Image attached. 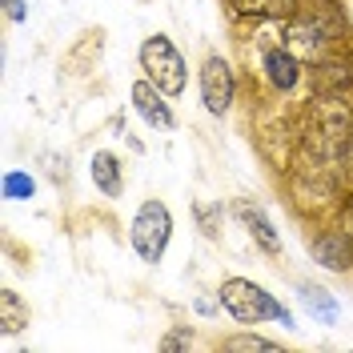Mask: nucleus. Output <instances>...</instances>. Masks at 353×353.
I'll use <instances>...</instances> for the list:
<instances>
[{"mask_svg": "<svg viewBox=\"0 0 353 353\" xmlns=\"http://www.w3.org/2000/svg\"><path fill=\"white\" fill-rule=\"evenodd\" d=\"M173 241V209L161 197H149L137 205V213L129 221V245L137 253V261L145 265H161Z\"/></svg>", "mask_w": 353, "mask_h": 353, "instance_id": "obj_4", "label": "nucleus"}, {"mask_svg": "<svg viewBox=\"0 0 353 353\" xmlns=\"http://www.w3.org/2000/svg\"><path fill=\"white\" fill-rule=\"evenodd\" d=\"M88 181H92V189L105 201H117L125 193V161L112 149H97L88 157Z\"/></svg>", "mask_w": 353, "mask_h": 353, "instance_id": "obj_11", "label": "nucleus"}, {"mask_svg": "<svg viewBox=\"0 0 353 353\" xmlns=\"http://www.w3.org/2000/svg\"><path fill=\"white\" fill-rule=\"evenodd\" d=\"M0 197L4 201H32L37 197V176L28 169H8L0 176Z\"/></svg>", "mask_w": 353, "mask_h": 353, "instance_id": "obj_16", "label": "nucleus"}, {"mask_svg": "<svg viewBox=\"0 0 353 353\" xmlns=\"http://www.w3.org/2000/svg\"><path fill=\"white\" fill-rule=\"evenodd\" d=\"M345 176H350V193H353V145H350V161H345Z\"/></svg>", "mask_w": 353, "mask_h": 353, "instance_id": "obj_21", "label": "nucleus"}, {"mask_svg": "<svg viewBox=\"0 0 353 353\" xmlns=\"http://www.w3.org/2000/svg\"><path fill=\"white\" fill-rule=\"evenodd\" d=\"M297 301H301V309H305L317 325H337V321H341V301H337V293L325 289V285H317V281H297Z\"/></svg>", "mask_w": 353, "mask_h": 353, "instance_id": "obj_12", "label": "nucleus"}, {"mask_svg": "<svg viewBox=\"0 0 353 353\" xmlns=\"http://www.w3.org/2000/svg\"><path fill=\"white\" fill-rule=\"evenodd\" d=\"M229 24H281L301 12L305 0H221Z\"/></svg>", "mask_w": 353, "mask_h": 353, "instance_id": "obj_10", "label": "nucleus"}, {"mask_svg": "<svg viewBox=\"0 0 353 353\" xmlns=\"http://www.w3.org/2000/svg\"><path fill=\"white\" fill-rule=\"evenodd\" d=\"M249 72H257V81L265 85L269 97H293L305 85L309 65L297 61L285 44L277 41V24H265L261 37H253V68Z\"/></svg>", "mask_w": 353, "mask_h": 353, "instance_id": "obj_2", "label": "nucleus"}, {"mask_svg": "<svg viewBox=\"0 0 353 353\" xmlns=\"http://www.w3.org/2000/svg\"><path fill=\"white\" fill-rule=\"evenodd\" d=\"M137 65H141V77H149L173 101H181L189 92V61L181 57V48L173 44V37H165V32L145 37L141 48H137Z\"/></svg>", "mask_w": 353, "mask_h": 353, "instance_id": "obj_3", "label": "nucleus"}, {"mask_svg": "<svg viewBox=\"0 0 353 353\" xmlns=\"http://www.w3.org/2000/svg\"><path fill=\"white\" fill-rule=\"evenodd\" d=\"M277 41L285 44L289 52L297 57V61H305L309 68L317 65V61H325L330 52H337V48H345V44L333 37L325 24L317 21L313 12H309L305 4H301V12L297 17H289V21L277 24Z\"/></svg>", "mask_w": 353, "mask_h": 353, "instance_id": "obj_6", "label": "nucleus"}, {"mask_svg": "<svg viewBox=\"0 0 353 353\" xmlns=\"http://www.w3.org/2000/svg\"><path fill=\"white\" fill-rule=\"evenodd\" d=\"M217 293H221V301H225V313H229L237 325L277 321V325H285V330H297L293 309H289L277 293H269L261 281H253V277H225L217 285Z\"/></svg>", "mask_w": 353, "mask_h": 353, "instance_id": "obj_1", "label": "nucleus"}, {"mask_svg": "<svg viewBox=\"0 0 353 353\" xmlns=\"http://www.w3.org/2000/svg\"><path fill=\"white\" fill-rule=\"evenodd\" d=\"M129 105L132 112L149 125V129H161V132H169L176 129V112H173V97L169 92H161V88L149 81V77H137L129 88Z\"/></svg>", "mask_w": 353, "mask_h": 353, "instance_id": "obj_9", "label": "nucleus"}, {"mask_svg": "<svg viewBox=\"0 0 353 353\" xmlns=\"http://www.w3.org/2000/svg\"><path fill=\"white\" fill-rule=\"evenodd\" d=\"M28 321H32L28 301H24L17 289H0V333L4 337H17V333L28 330Z\"/></svg>", "mask_w": 353, "mask_h": 353, "instance_id": "obj_13", "label": "nucleus"}, {"mask_svg": "<svg viewBox=\"0 0 353 353\" xmlns=\"http://www.w3.org/2000/svg\"><path fill=\"white\" fill-rule=\"evenodd\" d=\"M233 209H225L221 201H193V221H197V233L205 241L217 245L225 237V217H229Z\"/></svg>", "mask_w": 353, "mask_h": 353, "instance_id": "obj_14", "label": "nucleus"}, {"mask_svg": "<svg viewBox=\"0 0 353 353\" xmlns=\"http://www.w3.org/2000/svg\"><path fill=\"white\" fill-rule=\"evenodd\" d=\"M193 313H197V317H209V321L221 317V313H225V301H221L217 289H213V293H197V297H193Z\"/></svg>", "mask_w": 353, "mask_h": 353, "instance_id": "obj_18", "label": "nucleus"}, {"mask_svg": "<svg viewBox=\"0 0 353 353\" xmlns=\"http://www.w3.org/2000/svg\"><path fill=\"white\" fill-rule=\"evenodd\" d=\"M197 92H201V109L209 117H229L237 97H241V77L233 61L225 52H205V61L197 68Z\"/></svg>", "mask_w": 353, "mask_h": 353, "instance_id": "obj_5", "label": "nucleus"}, {"mask_svg": "<svg viewBox=\"0 0 353 353\" xmlns=\"http://www.w3.org/2000/svg\"><path fill=\"white\" fill-rule=\"evenodd\" d=\"M309 233V257L325 273H353V229L341 221H317Z\"/></svg>", "mask_w": 353, "mask_h": 353, "instance_id": "obj_7", "label": "nucleus"}, {"mask_svg": "<svg viewBox=\"0 0 353 353\" xmlns=\"http://www.w3.org/2000/svg\"><path fill=\"white\" fill-rule=\"evenodd\" d=\"M197 345V333L189 330V325H173V330L165 333L161 341H157V350L161 353H176V350H193Z\"/></svg>", "mask_w": 353, "mask_h": 353, "instance_id": "obj_17", "label": "nucleus"}, {"mask_svg": "<svg viewBox=\"0 0 353 353\" xmlns=\"http://www.w3.org/2000/svg\"><path fill=\"white\" fill-rule=\"evenodd\" d=\"M44 169L52 176V185H65L68 181V157L65 153H44Z\"/></svg>", "mask_w": 353, "mask_h": 353, "instance_id": "obj_19", "label": "nucleus"}, {"mask_svg": "<svg viewBox=\"0 0 353 353\" xmlns=\"http://www.w3.org/2000/svg\"><path fill=\"white\" fill-rule=\"evenodd\" d=\"M217 350H229V353H277L281 341L277 337H265V333H229L221 337Z\"/></svg>", "mask_w": 353, "mask_h": 353, "instance_id": "obj_15", "label": "nucleus"}, {"mask_svg": "<svg viewBox=\"0 0 353 353\" xmlns=\"http://www.w3.org/2000/svg\"><path fill=\"white\" fill-rule=\"evenodd\" d=\"M229 209H233V217L241 221V229L249 233V241H253V249H257V253L273 257V261H277V257L285 253L281 229L273 225V217L265 213V205H261V201H253V197H237L233 205H229Z\"/></svg>", "mask_w": 353, "mask_h": 353, "instance_id": "obj_8", "label": "nucleus"}, {"mask_svg": "<svg viewBox=\"0 0 353 353\" xmlns=\"http://www.w3.org/2000/svg\"><path fill=\"white\" fill-rule=\"evenodd\" d=\"M4 21H12V24L28 21V0H4Z\"/></svg>", "mask_w": 353, "mask_h": 353, "instance_id": "obj_20", "label": "nucleus"}]
</instances>
